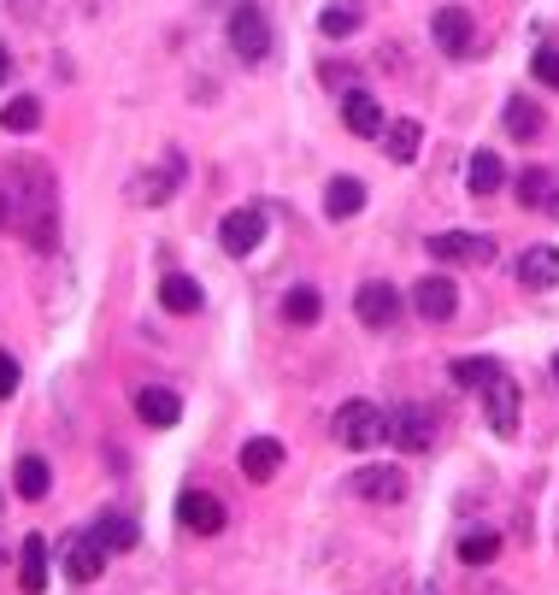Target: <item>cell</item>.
Here are the masks:
<instances>
[{"instance_id":"obj_16","label":"cell","mask_w":559,"mask_h":595,"mask_svg":"<svg viewBox=\"0 0 559 595\" xmlns=\"http://www.w3.org/2000/svg\"><path fill=\"white\" fill-rule=\"evenodd\" d=\"M283 471V442L277 437H247L242 442V478L247 484H272Z\"/></svg>"},{"instance_id":"obj_38","label":"cell","mask_w":559,"mask_h":595,"mask_svg":"<svg viewBox=\"0 0 559 595\" xmlns=\"http://www.w3.org/2000/svg\"><path fill=\"white\" fill-rule=\"evenodd\" d=\"M0 507H7V496H0Z\"/></svg>"},{"instance_id":"obj_30","label":"cell","mask_w":559,"mask_h":595,"mask_svg":"<svg viewBox=\"0 0 559 595\" xmlns=\"http://www.w3.org/2000/svg\"><path fill=\"white\" fill-rule=\"evenodd\" d=\"M460 560L465 566H494V560H501V537H494V530H465V537H460Z\"/></svg>"},{"instance_id":"obj_15","label":"cell","mask_w":559,"mask_h":595,"mask_svg":"<svg viewBox=\"0 0 559 595\" xmlns=\"http://www.w3.org/2000/svg\"><path fill=\"white\" fill-rule=\"evenodd\" d=\"M519 290H559V248L553 242H536L519 254Z\"/></svg>"},{"instance_id":"obj_12","label":"cell","mask_w":559,"mask_h":595,"mask_svg":"<svg viewBox=\"0 0 559 595\" xmlns=\"http://www.w3.org/2000/svg\"><path fill=\"white\" fill-rule=\"evenodd\" d=\"M177 183H183V154L171 148V154L159 159V166H148V172L130 183V195L141 201V207H159V201H171V195H177Z\"/></svg>"},{"instance_id":"obj_22","label":"cell","mask_w":559,"mask_h":595,"mask_svg":"<svg viewBox=\"0 0 559 595\" xmlns=\"http://www.w3.org/2000/svg\"><path fill=\"white\" fill-rule=\"evenodd\" d=\"M383 148H389V159H395V166H412V159H419V148H424L419 118H395V125H383Z\"/></svg>"},{"instance_id":"obj_17","label":"cell","mask_w":559,"mask_h":595,"mask_svg":"<svg viewBox=\"0 0 559 595\" xmlns=\"http://www.w3.org/2000/svg\"><path fill=\"white\" fill-rule=\"evenodd\" d=\"M136 419H141V425H154V430H171V425L183 419V401H177V389H159V383L136 389Z\"/></svg>"},{"instance_id":"obj_4","label":"cell","mask_w":559,"mask_h":595,"mask_svg":"<svg viewBox=\"0 0 559 595\" xmlns=\"http://www.w3.org/2000/svg\"><path fill=\"white\" fill-rule=\"evenodd\" d=\"M478 396H483V413H489L494 437H512V430H519V383H512L507 365H494V372L478 383Z\"/></svg>"},{"instance_id":"obj_18","label":"cell","mask_w":559,"mask_h":595,"mask_svg":"<svg viewBox=\"0 0 559 595\" xmlns=\"http://www.w3.org/2000/svg\"><path fill=\"white\" fill-rule=\"evenodd\" d=\"M342 118H347V130H354V136H383V125H389L383 100L365 95V89H347L342 95Z\"/></svg>"},{"instance_id":"obj_3","label":"cell","mask_w":559,"mask_h":595,"mask_svg":"<svg viewBox=\"0 0 559 595\" xmlns=\"http://www.w3.org/2000/svg\"><path fill=\"white\" fill-rule=\"evenodd\" d=\"M330 430H336V442L354 448V455H360V448H377L383 442V407L377 401H342Z\"/></svg>"},{"instance_id":"obj_34","label":"cell","mask_w":559,"mask_h":595,"mask_svg":"<svg viewBox=\"0 0 559 595\" xmlns=\"http://www.w3.org/2000/svg\"><path fill=\"white\" fill-rule=\"evenodd\" d=\"M18 378H24V372H18V360L7 354V348H0V401L18 396Z\"/></svg>"},{"instance_id":"obj_32","label":"cell","mask_w":559,"mask_h":595,"mask_svg":"<svg viewBox=\"0 0 559 595\" xmlns=\"http://www.w3.org/2000/svg\"><path fill=\"white\" fill-rule=\"evenodd\" d=\"M530 71H536V84H542V89H559V48H536Z\"/></svg>"},{"instance_id":"obj_5","label":"cell","mask_w":559,"mask_h":595,"mask_svg":"<svg viewBox=\"0 0 559 595\" xmlns=\"http://www.w3.org/2000/svg\"><path fill=\"white\" fill-rule=\"evenodd\" d=\"M383 437L395 448H406V455H424V448L437 442V413L419 407V401H406V407H395V413H383Z\"/></svg>"},{"instance_id":"obj_19","label":"cell","mask_w":559,"mask_h":595,"mask_svg":"<svg viewBox=\"0 0 559 595\" xmlns=\"http://www.w3.org/2000/svg\"><path fill=\"white\" fill-rule=\"evenodd\" d=\"M18 589L24 595H41L48 589V537H24V548H18Z\"/></svg>"},{"instance_id":"obj_31","label":"cell","mask_w":559,"mask_h":595,"mask_svg":"<svg viewBox=\"0 0 559 595\" xmlns=\"http://www.w3.org/2000/svg\"><path fill=\"white\" fill-rule=\"evenodd\" d=\"M542 125H548V118H542V107H536V100H507V130L512 136H542Z\"/></svg>"},{"instance_id":"obj_11","label":"cell","mask_w":559,"mask_h":595,"mask_svg":"<svg viewBox=\"0 0 559 595\" xmlns=\"http://www.w3.org/2000/svg\"><path fill=\"white\" fill-rule=\"evenodd\" d=\"M354 496L371 507H395L406 496V471L401 466H360L354 471Z\"/></svg>"},{"instance_id":"obj_35","label":"cell","mask_w":559,"mask_h":595,"mask_svg":"<svg viewBox=\"0 0 559 595\" xmlns=\"http://www.w3.org/2000/svg\"><path fill=\"white\" fill-rule=\"evenodd\" d=\"M7 224H18V207H12V189L0 183V231H7Z\"/></svg>"},{"instance_id":"obj_9","label":"cell","mask_w":559,"mask_h":595,"mask_svg":"<svg viewBox=\"0 0 559 595\" xmlns=\"http://www.w3.org/2000/svg\"><path fill=\"white\" fill-rule=\"evenodd\" d=\"M218 242H224V254L247 260L265 242V213L259 207H231V213H224V224H218Z\"/></svg>"},{"instance_id":"obj_14","label":"cell","mask_w":559,"mask_h":595,"mask_svg":"<svg viewBox=\"0 0 559 595\" xmlns=\"http://www.w3.org/2000/svg\"><path fill=\"white\" fill-rule=\"evenodd\" d=\"M430 36H437V48L448 59H465L471 53V12L465 7H442L437 18H430Z\"/></svg>"},{"instance_id":"obj_33","label":"cell","mask_w":559,"mask_h":595,"mask_svg":"<svg viewBox=\"0 0 559 595\" xmlns=\"http://www.w3.org/2000/svg\"><path fill=\"white\" fill-rule=\"evenodd\" d=\"M494 365H501V360H453V383H460V389H478Z\"/></svg>"},{"instance_id":"obj_24","label":"cell","mask_w":559,"mask_h":595,"mask_svg":"<svg viewBox=\"0 0 559 595\" xmlns=\"http://www.w3.org/2000/svg\"><path fill=\"white\" fill-rule=\"evenodd\" d=\"M365 25V7L360 0H330V7L318 12V30L330 36V42H342V36H354Z\"/></svg>"},{"instance_id":"obj_8","label":"cell","mask_w":559,"mask_h":595,"mask_svg":"<svg viewBox=\"0 0 559 595\" xmlns=\"http://www.w3.org/2000/svg\"><path fill=\"white\" fill-rule=\"evenodd\" d=\"M412 306H419V319L424 324H448L453 313H460V283H453V277H419V283H412Z\"/></svg>"},{"instance_id":"obj_7","label":"cell","mask_w":559,"mask_h":595,"mask_svg":"<svg viewBox=\"0 0 559 595\" xmlns=\"http://www.w3.org/2000/svg\"><path fill=\"white\" fill-rule=\"evenodd\" d=\"M177 525L195 530V537H218V530L231 525V513H224L218 496H206V489H183L177 496Z\"/></svg>"},{"instance_id":"obj_1","label":"cell","mask_w":559,"mask_h":595,"mask_svg":"<svg viewBox=\"0 0 559 595\" xmlns=\"http://www.w3.org/2000/svg\"><path fill=\"white\" fill-rule=\"evenodd\" d=\"M7 189H12V207H18V224H24L30 248L48 254L53 236H59V201H53V177L36 166V159H18L7 172Z\"/></svg>"},{"instance_id":"obj_10","label":"cell","mask_w":559,"mask_h":595,"mask_svg":"<svg viewBox=\"0 0 559 595\" xmlns=\"http://www.w3.org/2000/svg\"><path fill=\"white\" fill-rule=\"evenodd\" d=\"M354 313H360V324H371V331H389V324L401 319V290L395 283H360V295H354Z\"/></svg>"},{"instance_id":"obj_25","label":"cell","mask_w":559,"mask_h":595,"mask_svg":"<svg viewBox=\"0 0 559 595\" xmlns=\"http://www.w3.org/2000/svg\"><path fill=\"white\" fill-rule=\"evenodd\" d=\"M360 207H365V183H360V177H330L324 213H330V218H354Z\"/></svg>"},{"instance_id":"obj_36","label":"cell","mask_w":559,"mask_h":595,"mask_svg":"<svg viewBox=\"0 0 559 595\" xmlns=\"http://www.w3.org/2000/svg\"><path fill=\"white\" fill-rule=\"evenodd\" d=\"M7 77H12V53L0 48V89H7Z\"/></svg>"},{"instance_id":"obj_6","label":"cell","mask_w":559,"mask_h":595,"mask_svg":"<svg viewBox=\"0 0 559 595\" xmlns=\"http://www.w3.org/2000/svg\"><path fill=\"white\" fill-rule=\"evenodd\" d=\"M424 248L430 260H448V265H494V236H478V231H442Z\"/></svg>"},{"instance_id":"obj_21","label":"cell","mask_w":559,"mask_h":595,"mask_svg":"<svg viewBox=\"0 0 559 595\" xmlns=\"http://www.w3.org/2000/svg\"><path fill=\"white\" fill-rule=\"evenodd\" d=\"M512 189H519V201H524V207H536V213H542V207H553V195H559V177H553L548 166H524L519 177H512Z\"/></svg>"},{"instance_id":"obj_23","label":"cell","mask_w":559,"mask_h":595,"mask_svg":"<svg viewBox=\"0 0 559 595\" xmlns=\"http://www.w3.org/2000/svg\"><path fill=\"white\" fill-rule=\"evenodd\" d=\"M12 489H18L24 501H41V496L53 489V466L41 460V455H24V460L12 466Z\"/></svg>"},{"instance_id":"obj_27","label":"cell","mask_w":559,"mask_h":595,"mask_svg":"<svg viewBox=\"0 0 559 595\" xmlns=\"http://www.w3.org/2000/svg\"><path fill=\"white\" fill-rule=\"evenodd\" d=\"M41 125V100L36 95H12L7 107H0V130H12V136H30Z\"/></svg>"},{"instance_id":"obj_29","label":"cell","mask_w":559,"mask_h":595,"mask_svg":"<svg viewBox=\"0 0 559 595\" xmlns=\"http://www.w3.org/2000/svg\"><path fill=\"white\" fill-rule=\"evenodd\" d=\"M501 183H507L501 159H494V154H471V166H465V189L471 195H494Z\"/></svg>"},{"instance_id":"obj_26","label":"cell","mask_w":559,"mask_h":595,"mask_svg":"<svg viewBox=\"0 0 559 595\" xmlns=\"http://www.w3.org/2000/svg\"><path fill=\"white\" fill-rule=\"evenodd\" d=\"M318 313H324V295L313 290V283H295V290L283 295V319L301 324V331H306V324H318Z\"/></svg>"},{"instance_id":"obj_20","label":"cell","mask_w":559,"mask_h":595,"mask_svg":"<svg viewBox=\"0 0 559 595\" xmlns=\"http://www.w3.org/2000/svg\"><path fill=\"white\" fill-rule=\"evenodd\" d=\"M200 283L189 277V272H165V283H159V306L165 313H177V319H189V313H200Z\"/></svg>"},{"instance_id":"obj_13","label":"cell","mask_w":559,"mask_h":595,"mask_svg":"<svg viewBox=\"0 0 559 595\" xmlns=\"http://www.w3.org/2000/svg\"><path fill=\"white\" fill-rule=\"evenodd\" d=\"M100 572H107V548L95 543V530H77V537H66V578H71V584H95Z\"/></svg>"},{"instance_id":"obj_37","label":"cell","mask_w":559,"mask_h":595,"mask_svg":"<svg viewBox=\"0 0 559 595\" xmlns=\"http://www.w3.org/2000/svg\"><path fill=\"white\" fill-rule=\"evenodd\" d=\"M553 378H559V354H553Z\"/></svg>"},{"instance_id":"obj_2","label":"cell","mask_w":559,"mask_h":595,"mask_svg":"<svg viewBox=\"0 0 559 595\" xmlns=\"http://www.w3.org/2000/svg\"><path fill=\"white\" fill-rule=\"evenodd\" d=\"M231 48L242 53V66H265V53H272V18L254 0H236L231 7Z\"/></svg>"},{"instance_id":"obj_28","label":"cell","mask_w":559,"mask_h":595,"mask_svg":"<svg viewBox=\"0 0 559 595\" xmlns=\"http://www.w3.org/2000/svg\"><path fill=\"white\" fill-rule=\"evenodd\" d=\"M89 530H95V543L107 548V554L112 548H136V519H124V513H100Z\"/></svg>"}]
</instances>
